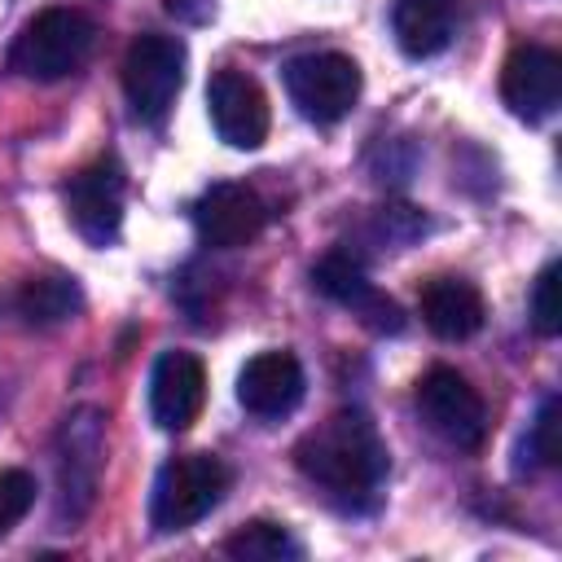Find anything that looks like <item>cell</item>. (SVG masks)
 Returning <instances> with one entry per match:
<instances>
[{"label": "cell", "mask_w": 562, "mask_h": 562, "mask_svg": "<svg viewBox=\"0 0 562 562\" xmlns=\"http://www.w3.org/2000/svg\"><path fill=\"white\" fill-rule=\"evenodd\" d=\"M558 263H549L540 277H536V290H531V325L536 334L544 338H558L562 329V303H558Z\"/></svg>", "instance_id": "21"}, {"label": "cell", "mask_w": 562, "mask_h": 562, "mask_svg": "<svg viewBox=\"0 0 562 562\" xmlns=\"http://www.w3.org/2000/svg\"><path fill=\"white\" fill-rule=\"evenodd\" d=\"M312 285H316L325 299H334L338 307H351L373 334H400V329H404L400 303L386 299V294L364 277L360 259H351V255H342V250L325 255V259L312 268Z\"/></svg>", "instance_id": "11"}, {"label": "cell", "mask_w": 562, "mask_h": 562, "mask_svg": "<svg viewBox=\"0 0 562 562\" xmlns=\"http://www.w3.org/2000/svg\"><path fill=\"white\" fill-rule=\"evenodd\" d=\"M184 83V44L176 35H140L123 57V92L136 119L158 123Z\"/></svg>", "instance_id": "4"}, {"label": "cell", "mask_w": 562, "mask_h": 562, "mask_svg": "<svg viewBox=\"0 0 562 562\" xmlns=\"http://www.w3.org/2000/svg\"><path fill=\"white\" fill-rule=\"evenodd\" d=\"M483 316H487V307H483V294H479L474 281H465V277H435V281H426V290H422V321H426L430 334H439L448 342H461V338L483 329Z\"/></svg>", "instance_id": "15"}, {"label": "cell", "mask_w": 562, "mask_h": 562, "mask_svg": "<svg viewBox=\"0 0 562 562\" xmlns=\"http://www.w3.org/2000/svg\"><path fill=\"white\" fill-rule=\"evenodd\" d=\"M224 553L228 558H241V562H281V558H299V540L281 527V522H246L241 531H233L224 540Z\"/></svg>", "instance_id": "19"}, {"label": "cell", "mask_w": 562, "mask_h": 562, "mask_svg": "<svg viewBox=\"0 0 562 562\" xmlns=\"http://www.w3.org/2000/svg\"><path fill=\"white\" fill-rule=\"evenodd\" d=\"M224 492H228V470L220 457H211V452L171 457L154 479L149 522H154V531H184L198 518H206L224 501Z\"/></svg>", "instance_id": "3"}, {"label": "cell", "mask_w": 562, "mask_h": 562, "mask_svg": "<svg viewBox=\"0 0 562 562\" xmlns=\"http://www.w3.org/2000/svg\"><path fill=\"white\" fill-rule=\"evenodd\" d=\"M206 400V369L193 351H162L149 373V413L162 430H189Z\"/></svg>", "instance_id": "13"}, {"label": "cell", "mask_w": 562, "mask_h": 562, "mask_svg": "<svg viewBox=\"0 0 562 562\" xmlns=\"http://www.w3.org/2000/svg\"><path fill=\"white\" fill-rule=\"evenodd\" d=\"M92 44H97V26H92L88 13H79V9H44L13 40L9 66L22 79L53 83V79H66L70 70H79L88 61Z\"/></svg>", "instance_id": "2"}, {"label": "cell", "mask_w": 562, "mask_h": 562, "mask_svg": "<svg viewBox=\"0 0 562 562\" xmlns=\"http://www.w3.org/2000/svg\"><path fill=\"white\" fill-rule=\"evenodd\" d=\"M206 114L224 145L233 149H259L268 140V97L263 88L241 70H215L206 83Z\"/></svg>", "instance_id": "8"}, {"label": "cell", "mask_w": 562, "mask_h": 562, "mask_svg": "<svg viewBox=\"0 0 562 562\" xmlns=\"http://www.w3.org/2000/svg\"><path fill=\"white\" fill-rule=\"evenodd\" d=\"M501 97L527 123L549 119L562 101V57L553 48H540V44L514 48L505 57V70H501Z\"/></svg>", "instance_id": "12"}, {"label": "cell", "mask_w": 562, "mask_h": 562, "mask_svg": "<svg viewBox=\"0 0 562 562\" xmlns=\"http://www.w3.org/2000/svg\"><path fill=\"white\" fill-rule=\"evenodd\" d=\"M79 285L70 277H35L22 285L18 294V312L31 321V325H61L79 312Z\"/></svg>", "instance_id": "17"}, {"label": "cell", "mask_w": 562, "mask_h": 562, "mask_svg": "<svg viewBox=\"0 0 562 562\" xmlns=\"http://www.w3.org/2000/svg\"><path fill=\"white\" fill-rule=\"evenodd\" d=\"M66 211L79 237H88L92 246H110L123 224V167L114 158H101L79 176H70Z\"/></svg>", "instance_id": "9"}, {"label": "cell", "mask_w": 562, "mask_h": 562, "mask_svg": "<svg viewBox=\"0 0 562 562\" xmlns=\"http://www.w3.org/2000/svg\"><path fill=\"white\" fill-rule=\"evenodd\" d=\"M417 413L426 417V426L435 435H443L457 448H483L487 435V408L483 395L448 364H435L422 382H417Z\"/></svg>", "instance_id": "6"}, {"label": "cell", "mask_w": 562, "mask_h": 562, "mask_svg": "<svg viewBox=\"0 0 562 562\" xmlns=\"http://www.w3.org/2000/svg\"><path fill=\"white\" fill-rule=\"evenodd\" d=\"M294 461L312 483L347 501L373 496L386 479V443L360 408H342L307 430L294 448Z\"/></svg>", "instance_id": "1"}, {"label": "cell", "mask_w": 562, "mask_h": 562, "mask_svg": "<svg viewBox=\"0 0 562 562\" xmlns=\"http://www.w3.org/2000/svg\"><path fill=\"white\" fill-rule=\"evenodd\" d=\"M457 26V0H395L391 4V31L395 44L408 57H435L448 48Z\"/></svg>", "instance_id": "16"}, {"label": "cell", "mask_w": 562, "mask_h": 562, "mask_svg": "<svg viewBox=\"0 0 562 562\" xmlns=\"http://www.w3.org/2000/svg\"><path fill=\"white\" fill-rule=\"evenodd\" d=\"M57 470H61V514L79 522L97 496L101 452H105V426L97 408H75L57 435Z\"/></svg>", "instance_id": "7"}, {"label": "cell", "mask_w": 562, "mask_h": 562, "mask_svg": "<svg viewBox=\"0 0 562 562\" xmlns=\"http://www.w3.org/2000/svg\"><path fill=\"white\" fill-rule=\"evenodd\" d=\"M303 364L290 356V351H259L241 364L237 373V400L250 417H263V422H277L285 413L299 408L303 400Z\"/></svg>", "instance_id": "14"}, {"label": "cell", "mask_w": 562, "mask_h": 562, "mask_svg": "<svg viewBox=\"0 0 562 562\" xmlns=\"http://www.w3.org/2000/svg\"><path fill=\"white\" fill-rule=\"evenodd\" d=\"M268 224V206L250 184H211L198 202H193V228L206 246L215 250H233L246 246L263 233Z\"/></svg>", "instance_id": "10"}, {"label": "cell", "mask_w": 562, "mask_h": 562, "mask_svg": "<svg viewBox=\"0 0 562 562\" xmlns=\"http://www.w3.org/2000/svg\"><path fill=\"white\" fill-rule=\"evenodd\" d=\"M285 92L312 123H338L360 97V66L347 53H303L285 61Z\"/></svg>", "instance_id": "5"}, {"label": "cell", "mask_w": 562, "mask_h": 562, "mask_svg": "<svg viewBox=\"0 0 562 562\" xmlns=\"http://www.w3.org/2000/svg\"><path fill=\"white\" fill-rule=\"evenodd\" d=\"M562 461V404L558 395L540 400V413L531 417L522 443H518V470H549Z\"/></svg>", "instance_id": "18"}, {"label": "cell", "mask_w": 562, "mask_h": 562, "mask_svg": "<svg viewBox=\"0 0 562 562\" xmlns=\"http://www.w3.org/2000/svg\"><path fill=\"white\" fill-rule=\"evenodd\" d=\"M35 505V479L26 470H0V540L26 518Z\"/></svg>", "instance_id": "20"}]
</instances>
